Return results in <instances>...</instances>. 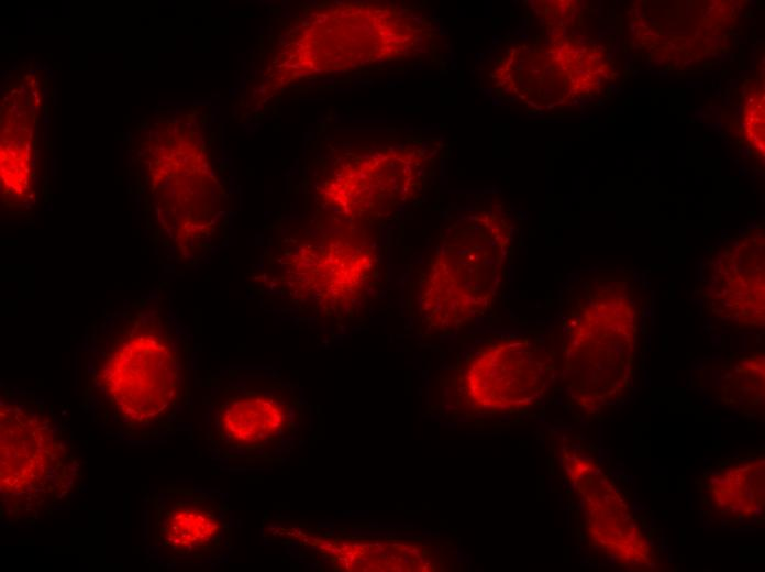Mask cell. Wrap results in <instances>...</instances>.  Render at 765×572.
<instances>
[{"mask_svg":"<svg viewBox=\"0 0 765 572\" xmlns=\"http://www.w3.org/2000/svg\"><path fill=\"white\" fill-rule=\"evenodd\" d=\"M0 519L25 528L64 510L84 490L74 433L32 392L4 386L0 396Z\"/></svg>","mask_w":765,"mask_h":572,"instance_id":"obj_2","label":"cell"},{"mask_svg":"<svg viewBox=\"0 0 765 572\" xmlns=\"http://www.w3.org/2000/svg\"><path fill=\"white\" fill-rule=\"evenodd\" d=\"M234 518L224 493L166 486L144 497V554L153 568H217L233 551Z\"/></svg>","mask_w":765,"mask_h":572,"instance_id":"obj_3","label":"cell"},{"mask_svg":"<svg viewBox=\"0 0 765 572\" xmlns=\"http://www.w3.org/2000/svg\"><path fill=\"white\" fill-rule=\"evenodd\" d=\"M206 429L213 459L248 469L282 462L302 443L310 427L279 396L230 389L209 409Z\"/></svg>","mask_w":765,"mask_h":572,"instance_id":"obj_4","label":"cell"},{"mask_svg":"<svg viewBox=\"0 0 765 572\" xmlns=\"http://www.w3.org/2000/svg\"><path fill=\"white\" fill-rule=\"evenodd\" d=\"M82 354V410L107 437L151 446L177 433L188 402V343L156 295L91 323Z\"/></svg>","mask_w":765,"mask_h":572,"instance_id":"obj_1","label":"cell"}]
</instances>
